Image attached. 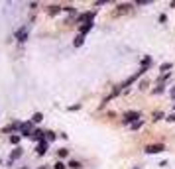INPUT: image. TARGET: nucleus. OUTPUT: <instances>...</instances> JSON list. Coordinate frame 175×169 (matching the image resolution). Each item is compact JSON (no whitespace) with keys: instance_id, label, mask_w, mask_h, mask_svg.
Listing matches in <instances>:
<instances>
[{"instance_id":"f257e3e1","label":"nucleus","mask_w":175,"mask_h":169,"mask_svg":"<svg viewBox=\"0 0 175 169\" xmlns=\"http://www.w3.org/2000/svg\"><path fill=\"white\" fill-rule=\"evenodd\" d=\"M138 118H140V112H126L124 114V124H134V122H138Z\"/></svg>"},{"instance_id":"f03ea898","label":"nucleus","mask_w":175,"mask_h":169,"mask_svg":"<svg viewBox=\"0 0 175 169\" xmlns=\"http://www.w3.org/2000/svg\"><path fill=\"white\" fill-rule=\"evenodd\" d=\"M165 147L163 144H152V146L146 147V153H159V151H163Z\"/></svg>"},{"instance_id":"7ed1b4c3","label":"nucleus","mask_w":175,"mask_h":169,"mask_svg":"<svg viewBox=\"0 0 175 169\" xmlns=\"http://www.w3.org/2000/svg\"><path fill=\"white\" fill-rule=\"evenodd\" d=\"M16 37H18V41H26V39H28V28H26V26L20 28V30L16 32Z\"/></svg>"},{"instance_id":"20e7f679","label":"nucleus","mask_w":175,"mask_h":169,"mask_svg":"<svg viewBox=\"0 0 175 169\" xmlns=\"http://www.w3.org/2000/svg\"><path fill=\"white\" fill-rule=\"evenodd\" d=\"M20 134L26 136V138H28V136H32V134H33V132H32V122H26V124H22V130H20Z\"/></svg>"},{"instance_id":"39448f33","label":"nucleus","mask_w":175,"mask_h":169,"mask_svg":"<svg viewBox=\"0 0 175 169\" xmlns=\"http://www.w3.org/2000/svg\"><path fill=\"white\" fill-rule=\"evenodd\" d=\"M47 147H49V142H45V140H42V142L37 144V155H44L45 151H47Z\"/></svg>"},{"instance_id":"423d86ee","label":"nucleus","mask_w":175,"mask_h":169,"mask_svg":"<svg viewBox=\"0 0 175 169\" xmlns=\"http://www.w3.org/2000/svg\"><path fill=\"white\" fill-rule=\"evenodd\" d=\"M20 155H22V149H20V147H16V149H14V151L10 153V163L14 161V159H18Z\"/></svg>"},{"instance_id":"0eeeda50","label":"nucleus","mask_w":175,"mask_h":169,"mask_svg":"<svg viewBox=\"0 0 175 169\" xmlns=\"http://www.w3.org/2000/svg\"><path fill=\"white\" fill-rule=\"evenodd\" d=\"M93 26H95L93 22H87V24H83V26H81V35H85V34L89 32V30L93 28Z\"/></svg>"},{"instance_id":"6e6552de","label":"nucleus","mask_w":175,"mask_h":169,"mask_svg":"<svg viewBox=\"0 0 175 169\" xmlns=\"http://www.w3.org/2000/svg\"><path fill=\"white\" fill-rule=\"evenodd\" d=\"M32 138H33V140H39V142H42V140L45 138V132H42V130H35V132L32 134Z\"/></svg>"},{"instance_id":"1a4fd4ad","label":"nucleus","mask_w":175,"mask_h":169,"mask_svg":"<svg viewBox=\"0 0 175 169\" xmlns=\"http://www.w3.org/2000/svg\"><path fill=\"white\" fill-rule=\"evenodd\" d=\"M83 41H85V35H77L75 37V41H73V45H75V47H79V45H83Z\"/></svg>"},{"instance_id":"9d476101","label":"nucleus","mask_w":175,"mask_h":169,"mask_svg":"<svg viewBox=\"0 0 175 169\" xmlns=\"http://www.w3.org/2000/svg\"><path fill=\"white\" fill-rule=\"evenodd\" d=\"M32 120H33V122H42V120H44V114H42V112H35Z\"/></svg>"},{"instance_id":"9b49d317","label":"nucleus","mask_w":175,"mask_h":169,"mask_svg":"<svg viewBox=\"0 0 175 169\" xmlns=\"http://www.w3.org/2000/svg\"><path fill=\"white\" fill-rule=\"evenodd\" d=\"M53 140H55L53 132H45V142H53Z\"/></svg>"},{"instance_id":"f8f14e48","label":"nucleus","mask_w":175,"mask_h":169,"mask_svg":"<svg viewBox=\"0 0 175 169\" xmlns=\"http://www.w3.org/2000/svg\"><path fill=\"white\" fill-rule=\"evenodd\" d=\"M69 167H71V169H81V163L73 159V161H69Z\"/></svg>"},{"instance_id":"ddd939ff","label":"nucleus","mask_w":175,"mask_h":169,"mask_svg":"<svg viewBox=\"0 0 175 169\" xmlns=\"http://www.w3.org/2000/svg\"><path fill=\"white\" fill-rule=\"evenodd\" d=\"M67 153H69V149H65V147H61V149L57 151V155H59V157H67Z\"/></svg>"},{"instance_id":"4468645a","label":"nucleus","mask_w":175,"mask_h":169,"mask_svg":"<svg viewBox=\"0 0 175 169\" xmlns=\"http://www.w3.org/2000/svg\"><path fill=\"white\" fill-rule=\"evenodd\" d=\"M57 12H61V6H51V10H49V14H51V16H55Z\"/></svg>"},{"instance_id":"2eb2a0df","label":"nucleus","mask_w":175,"mask_h":169,"mask_svg":"<svg viewBox=\"0 0 175 169\" xmlns=\"http://www.w3.org/2000/svg\"><path fill=\"white\" fill-rule=\"evenodd\" d=\"M171 67H173L171 63H163V65L159 67V71H163V73H165V71H169V69H171Z\"/></svg>"},{"instance_id":"dca6fc26","label":"nucleus","mask_w":175,"mask_h":169,"mask_svg":"<svg viewBox=\"0 0 175 169\" xmlns=\"http://www.w3.org/2000/svg\"><path fill=\"white\" fill-rule=\"evenodd\" d=\"M163 118V112H153V120L157 122V120H161Z\"/></svg>"},{"instance_id":"f3484780","label":"nucleus","mask_w":175,"mask_h":169,"mask_svg":"<svg viewBox=\"0 0 175 169\" xmlns=\"http://www.w3.org/2000/svg\"><path fill=\"white\" fill-rule=\"evenodd\" d=\"M142 120H138V122H134V124H132V128H134V130H138V128H142Z\"/></svg>"},{"instance_id":"a211bd4d","label":"nucleus","mask_w":175,"mask_h":169,"mask_svg":"<svg viewBox=\"0 0 175 169\" xmlns=\"http://www.w3.org/2000/svg\"><path fill=\"white\" fill-rule=\"evenodd\" d=\"M10 142L12 144H18L20 142V136H10Z\"/></svg>"},{"instance_id":"6ab92c4d","label":"nucleus","mask_w":175,"mask_h":169,"mask_svg":"<svg viewBox=\"0 0 175 169\" xmlns=\"http://www.w3.org/2000/svg\"><path fill=\"white\" fill-rule=\"evenodd\" d=\"M55 169H65V165H63L61 161H57V163H55Z\"/></svg>"},{"instance_id":"aec40b11","label":"nucleus","mask_w":175,"mask_h":169,"mask_svg":"<svg viewBox=\"0 0 175 169\" xmlns=\"http://www.w3.org/2000/svg\"><path fill=\"white\" fill-rule=\"evenodd\" d=\"M167 120H169V122H175V114H169V116H167Z\"/></svg>"},{"instance_id":"412c9836","label":"nucleus","mask_w":175,"mask_h":169,"mask_svg":"<svg viewBox=\"0 0 175 169\" xmlns=\"http://www.w3.org/2000/svg\"><path fill=\"white\" fill-rule=\"evenodd\" d=\"M171 96H173V98H175V87H173V89H171Z\"/></svg>"}]
</instances>
